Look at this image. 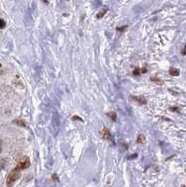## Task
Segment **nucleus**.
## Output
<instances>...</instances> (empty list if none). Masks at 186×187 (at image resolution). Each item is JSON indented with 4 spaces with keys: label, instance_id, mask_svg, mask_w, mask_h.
I'll return each mask as SVG.
<instances>
[{
    "label": "nucleus",
    "instance_id": "4468645a",
    "mask_svg": "<svg viewBox=\"0 0 186 187\" xmlns=\"http://www.w3.org/2000/svg\"><path fill=\"white\" fill-rule=\"evenodd\" d=\"M52 181H53V182H59V178H58V176L55 173L52 174Z\"/></svg>",
    "mask_w": 186,
    "mask_h": 187
},
{
    "label": "nucleus",
    "instance_id": "2eb2a0df",
    "mask_svg": "<svg viewBox=\"0 0 186 187\" xmlns=\"http://www.w3.org/2000/svg\"><path fill=\"white\" fill-rule=\"evenodd\" d=\"M72 119H73V120H78V121H79V122H83V120H82V118H79V116H76V115H75V116H73V118H72Z\"/></svg>",
    "mask_w": 186,
    "mask_h": 187
},
{
    "label": "nucleus",
    "instance_id": "f3484780",
    "mask_svg": "<svg viewBox=\"0 0 186 187\" xmlns=\"http://www.w3.org/2000/svg\"><path fill=\"white\" fill-rule=\"evenodd\" d=\"M44 3H46V4H48V0H42Z\"/></svg>",
    "mask_w": 186,
    "mask_h": 187
},
{
    "label": "nucleus",
    "instance_id": "f257e3e1",
    "mask_svg": "<svg viewBox=\"0 0 186 187\" xmlns=\"http://www.w3.org/2000/svg\"><path fill=\"white\" fill-rule=\"evenodd\" d=\"M20 176H21V170L18 169L17 168H15L10 173L8 174V179H7V184L8 185L12 184L13 182H15L17 180L19 179Z\"/></svg>",
    "mask_w": 186,
    "mask_h": 187
},
{
    "label": "nucleus",
    "instance_id": "a211bd4d",
    "mask_svg": "<svg viewBox=\"0 0 186 187\" xmlns=\"http://www.w3.org/2000/svg\"><path fill=\"white\" fill-rule=\"evenodd\" d=\"M1 151H2V150H1V147H0V152H1Z\"/></svg>",
    "mask_w": 186,
    "mask_h": 187
},
{
    "label": "nucleus",
    "instance_id": "6ab92c4d",
    "mask_svg": "<svg viewBox=\"0 0 186 187\" xmlns=\"http://www.w3.org/2000/svg\"><path fill=\"white\" fill-rule=\"evenodd\" d=\"M1 67H2V65H1V64H0V68H1Z\"/></svg>",
    "mask_w": 186,
    "mask_h": 187
},
{
    "label": "nucleus",
    "instance_id": "0eeeda50",
    "mask_svg": "<svg viewBox=\"0 0 186 187\" xmlns=\"http://www.w3.org/2000/svg\"><path fill=\"white\" fill-rule=\"evenodd\" d=\"M108 116L110 117L113 122H115V121L117 120V113H115L114 111H110V112H108Z\"/></svg>",
    "mask_w": 186,
    "mask_h": 187
},
{
    "label": "nucleus",
    "instance_id": "39448f33",
    "mask_svg": "<svg viewBox=\"0 0 186 187\" xmlns=\"http://www.w3.org/2000/svg\"><path fill=\"white\" fill-rule=\"evenodd\" d=\"M169 74L171 76L173 77H177L180 75V70H179L178 68H169Z\"/></svg>",
    "mask_w": 186,
    "mask_h": 187
},
{
    "label": "nucleus",
    "instance_id": "1a4fd4ad",
    "mask_svg": "<svg viewBox=\"0 0 186 187\" xmlns=\"http://www.w3.org/2000/svg\"><path fill=\"white\" fill-rule=\"evenodd\" d=\"M150 81H154V82H156V83H158V84H163V81H162L161 79H159L158 77H153V76H152L150 77Z\"/></svg>",
    "mask_w": 186,
    "mask_h": 187
},
{
    "label": "nucleus",
    "instance_id": "6e6552de",
    "mask_svg": "<svg viewBox=\"0 0 186 187\" xmlns=\"http://www.w3.org/2000/svg\"><path fill=\"white\" fill-rule=\"evenodd\" d=\"M107 8H103V10H100L98 12V13L96 14V18H97V19H101L102 17L104 16L105 14H106V12H107Z\"/></svg>",
    "mask_w": 186,
    "mask_h": 187
},
{
    "label": "nucleus",
    "instance_id": "dca6fc26",
    "mask_svg": "<svg viewBox=\"0 0 186 187\" xmlns=\"http://www.w3.org/2000/svg\"><path fill=\"white\" fill-rule=\"evenodd\" d=\"M181 53H182V55H185V54H186V45L184 46V48H183V50H182Z\"/></svg>",
    "mask_w": 186,
    "mask_h": 187
},
{
    "label": "nucleus",
    "instance_id": "9b49d317",
    "mask_svg": "<svg viewBox=\"0 0 186 187\" xmlns=\"http://www.w3.org/2000/svg\"><path fill=\"white\" fill-rule=\"evenodd\" d=\"M133 74H134L135 76H140V74H141V68H135V70L133 71Z\"/></svg>",
    "mask_w": 186,
    "mask_h": 187
},
{
    "label": "nucleus",
    "instance_id": "f8f14e48",
    "mask_svg": "<svg viewBox=\"0 0 186 187\" xmlns=\"http://www.w3.org/2000/svg\"><path fill=\"white\" fill-rule=\"evenodd\" d=\"M5 26H6L5 21L0 18V29H3V28H5Z\"/></svg>",
    "mask_w": 186,
    "mask_h": 187
},
{
    "label": "nucleus",
    "instance_id": "20e7f679",
    "mask_svg": "<svg viewBox=\"0 0 186 187\" xmlns=\"http://www.w3.org/2000/svg\"><path fill=\"white\" fill-rule=\"evenodd\" d=\"M133 99H134L135 101H137V103H140V105H145V104L147 103L146 99L143 97V96H133Z\"/></svg>",
    "mask_w": 186,
    "mask_h": 187
},
{
    "label": "nucleus",
    "instance_id": "423d86ee",
    "mask_svg": "<svg viewBox=\"0 0 186 187\" xmlns=\"http://www.w3.org/2000/svg\"><path fill=\"white\" fill-rule=\"evenodd\" d=\"M145 141H146V138H145V136L143 135V134H140V135L137 136V143L142 144V143H144Z\"/></svg>",
    "mask_w": 186,
    "mask_h": 187
},
{
    "label": "nucleus",
    "instance_id": "f03ea898",
    "mask_svg": "<svg viewBox=\"0 0 186 187\" xmlns=\"http://www.w3.org/2000/svg\"><path fill=\"white\" fill-rule=\"evenodd\" d=\"M31 166V162H30V159L28 157H25V159H24V161H22V162H20L18 165H17L16 168H18V169H20V170H24V169H26V168H28L29 167Z\"/></svg>",
    "mask_w": 186,
    "mask_h": 187
},
{
    "label": "nucleus",
    "instance_id": "9d476101",
    "mask_svg": "<svg viewBox=\"0 0 186 187\" xmlns=\"http://www.w3.org/2000/svg\"><path fill=\"white\" fill-rule=\"evenodd\" d=\"M17 125H20V126H22V127H26V124L25 123V121H22V120H16L15 121Z\"/></svg>",
    "mask_w": 186,
    "mask_h": 187
},
{
    "label": "nucleus",
    "instance_id": "ddd939ff",
    "mask_svg": "<svg viewBox=\"0 0 186 187\" xmlns=\"http://www.w3.org/2000/svg\"><path fill=\"white\" fill-rule=\"evenodd\" d=\"M126 28H127V25H123V26H122V27H117L116 29H117V31H119V32H123Z\"/></svg>",
    "mask_w": 186,
    "mask_h": 187
},
{
    "label": "nucleus",
    "instance_id": "7ed1b4c3",
    "mask_svg": "<svg viewBox=\"0 0 186 187\" xmlns=\"http://www.w3.org/2000/svg\"><path fill=\"white\" fill-rule=\"evenodd\" d=\"M102 137H103V138H105V139H107V140H109V139H110V138H111V135H110V132L109 130H108V128H103V130H102Z\"/></svg>",
    "mask_w": 186,
    "mask_h": 187
}]
</instances>
